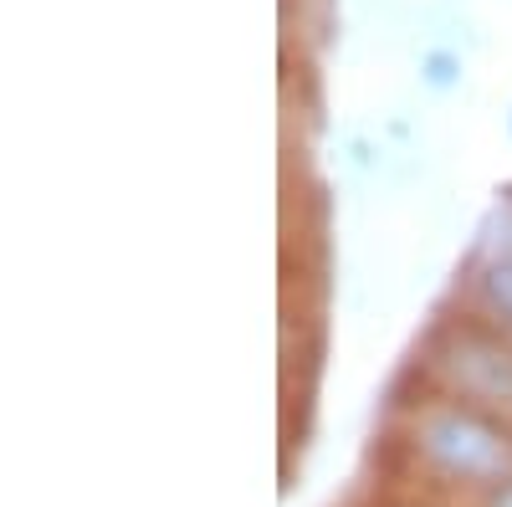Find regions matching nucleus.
I'll use <instances>...</instances> for the list:
<instances>
[{"mask_svg":"<svg viewBox=\"0 0 512 507\" xmlns=\"http://www.w3.org/2000/svg\"><path fill=\"white\" fill-rule=\"evenodd\" d=\"M420 446L425 456L446 467L451 477H466V482H502L512 472V446L502 431H492L482 415L472 410H436L425 415L420 426Z\"/></svg>","mask_w":512,"mask_h":507,"instance_id":"obj_1","label":"nucleus"},{"mask_svg":"<svg viewBox=\"0 0 512 507\" xmlns=\"http://www.w3.org/2000/svg\"><path fill=\"white\" fill-rule=\"evenodd\" d=\"M487 292H492V303L512 318V262H497V267L487 272Z\"/></svg>","mask_w":512,"mask_h":507,"instance_id":"obj_3","label":"nucleus"},{"mask_svg":"<svg viewBox=\"0 0 512 507\" xmlns=\"http://www.w3.org/2000/svg\"><path fill=\"white\" fill-rule=\"evenodd\" d=\"M461 369H466V390L512 405V354H507V349H497V344H472V349H461L456 374H461Z\"/></svg>","mask_w":512,"mask_h":507,"instance_id":"obj_2","label":"nucleus"},{"mask_svg":"<svg viewBox=\"0 0 512 507\" xmlns=\"http://www.w3.org/2000/svg\"><path fill=\"white\" fill-rule=\"evenodd\" d=\"M497 507H512V487H502V492H497Z\"/></svg>","mask_w":512,"mask_h":507,"instance_id":"obj_4","label":"nucleus"}]
</instances>
